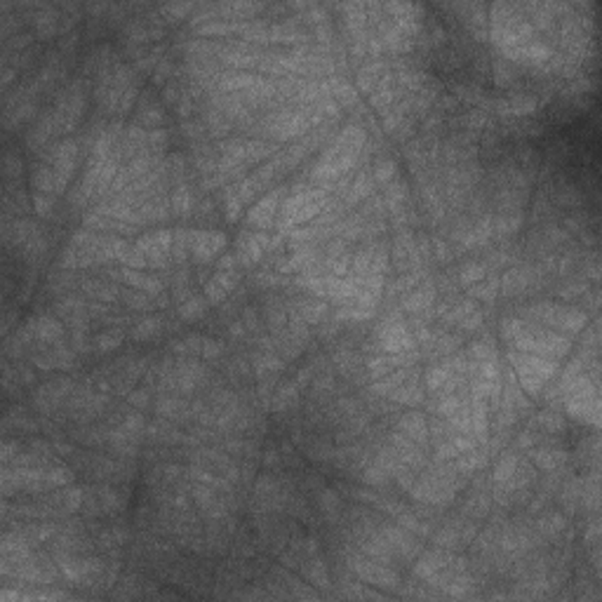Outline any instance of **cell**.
I'll return each instance as SVG.
<instances>
[{
  "instance_id": "ba28073f",
  "label": "cell",
  "mask_w": 602,
  "mask_h": 602,
  "mask_svg": "<svg viewBox=\"0 0 602 602\" xmlns=\"http://www.w3.org/2000/svg\"><path fill=\"white\" fill-rule=\"evenodd\" d=\"M226 247V235L219 231H196L191 233V252L198 262H212Z\"/></svg>"
},
{
  "instance_id": "8fae6325",
  "label": "cell",
  "mask_w": 602,
  "mask_h": 602,
  "mask_svg": "<svg viewBox=\"0 0 602 602\" xmlns=\"http://www.w3.org/2000/svg\"><path fill=\"white\" fill-rule=\"evenodd\" d=\"M235 283H238L235 270H219L205 287V299L212 301V303H219L222 299H226V294L233 290Z\"/></svg>"
},
{
  "instance_id": "9a60e30c",
  "label": "cell",
  "mask_w": 602,
  "mask_h": 602,
  "mask_svg": "<svg viewBox=\"0 0 602 602\" xmlns=\"http://www.w3.org/2000/svg\"><path fill=\"white\" fill-rule=\"evenodd\" d=\"M501 113H513V115H524L532 113L537 108V102L532 97H522V95H513L511 99H504L499 102Z\"/></svg>"
},
{
  "instance_id": "3957f363",
  "label": "cell",
  "mask_w": 602,
  "mask_h": 602,
  "mask_svg": "<svg viewBox=\"0 0 602 602\" xmlns=\"http://www.w3.org/2000/svg\"><path fill=\"white\" fill-rule=\"evenodd\" d=\"M511 362L513 367H516L520 386L529 395H539L541 391H544V386L551 381V377L557 372V360L532 356V353H522V351H513Z\"/></svg>"
},
{
  "instance_id": "5b68a950",
  "label": "cell",
  "mask_w": 602,
  "mask_h": 602,
  "mask_svg": "<svg viewBox=\"0 0 602 602\" xmlns=\"http://www.w3.org/2000/svg\"><path fill=\"white\" fill-rule=\"evenodd\" d=\"M529 316L544 325H551L555 329H562V332L577 334L586 327V316L579 308H570V306H557V303H539V306L529 308Z\"/></svg>"
},
{
  "instance_id": "30bf717a",
  "label": "cell",
  "mask_w": 602,
  "mask_h": 602,
  "mask_svg": "<svg viewBox=\"0 0 602 602\" xmlns=\"http://www.w3.org/2000/svg\"><path fill=\"white\" fill-rule=\"evenodd\" d=\"M268 245V238L262 233H250L245 235V238H240V245H238V254H235V259H238L240 264H245V266H252V264H257L259 259H262L264 250H266Z\"/></svg>"
},
{
  "instance_id": "4316f807",
  "label": "cell",
  "mask_w": 602,
  "mask_h": 602,
  "mask_svg": "<svg viewBox=\"0 0 602 602\" xmlns=\"http://www.w3.org/2000/svg\"><path fill=\"white\" fill-rule=\"evenodd\" d=\"M386 200H389L391 207H397L402 200H405V186H402V184L389 186V191H386Z\"/></svg>"
},
{
  "instance_id": "e0dca14e",
  "label": "cell",
  "mask_w": 602,
  "mask_h": 602,
  "mask_svg": "<svg viewBox=\"0 0 602 602\" xmlns=\"http://www.w3.org/2000/svg\"><path fill=\"white\" fill-rule=\"evenodd\" d=\"M430 301H433V290H430V287H424V290L412 292L402 306H405L407 311H424V308L430 306Z\"/></svg>"
},
{
  "instance_id": "cb8c5ba5",
  "label": "cell",
  "mask_w": 602,
  "mask_h": 602,
  "mask_svg": "<svg viewBox=\"0 0 602 602\" xmlns=\"http://www.w3.org/2000/svg\"><path fill=\"white\" fill-rule=\"evenodd\" d=\"M120 341H123V334H120L118 329H108V332L97 336V349L111 351V349H115V346H120Z\"/></svg>"
},
{
  "instance_id": "83f0119b",
  "label": "cell",
  "mask_w": 602,
  "mask_h": 602,
  "mask_svg": "<svg viewBox=\"0 0 602 602\" xmlns=\"http://www.w3.org/2000/svg\"><path fill=\"white\" fill-rule=\"evenodd\" d=\"M496 287H499V283H487L485 287H476V290H473V294H476V297H483V299H494Z\"/></svg>"
},
{
  "instance_id": "4fadbf2b",
  "label": "cell",
  "mask_w": 602,
  "mask_h": 602,
  "mask_svg": "<svg viewBox=\"0 0 602 602\" xmlns=\"http://www.w3.org/2000/svg\"><path fill=\"white\" fill-rule=\"evenodd\" d=\"M123 280H125L127 285L137 287V290L148 292V294H158V292L163 290V285H160V280H158V278H151V275H143V273H139V270H130V268H125V270H123Z\"/></svg>"
},
{
  "instance_id": "ffe728a7",
  "label": "cell",
  "mask_w": 602,
  "mask_h": 602,
  "mask_svg": "<svg viewBox=\"0 0 602 602\" xmlns=\"http://www.w3.org/2000/svg\"><path fill=\"white\" fill-rule=\"evenodd\" d=\"M191 205H193V198H191V191L186 189V186H179L174 193H172V207L176 214H189L191 212Z\"/></svg>"
},
{
  "instance_id": "d6986e66",
  "label": "cell",
  "mask_w": 602,
  "mask_h": 602,
  "mask_svg": "<svg viewBox=\"0 0 602 602\" xmlns=\"http://www.w3.org/2000/svg\"><path fill=\"white\" fill-rule=\"evenodd\" d=\"M395 160L391 158H381L377 160V165H374V179L379 181V184H389L391 179H395Z\"/></svg>"
},
{
  "instance_id": "2e32d148",
  "label": "cell",
  "mask_w": 602,
  "mask_h": 602,
  "mask_svg": "<svg viewBox=\"0 0 602 602\" xmlns=\"http://www.w3.org/2000/svg\"><path fill=\"white\" fill-rule=\"evenodd\" d=\"M389 395L393 397V400L402 402V405H417V402H421V389H419L414 381H402Z\"/></svg>"
},
{
  "instance_id": "7c38bea8",
  "label": "cell",
  "mask_w": 602,
  "mask_h": 602,
  "mask_svg": "<svg viewBox=\"0 0 602 602\" xmlns=\"http://www.w3.org/2000/svg\"><path fill=\"white\" fill-rule=\"evenodd\" d=\"M24 334L29 336V339L52 341V339H57V336L62 334V325H59L57 320H52V318H38V320H33V323L26 325Z\"/></svg>"
},
{
  "instance_id": "d4e9b609",
  "label": "cell",
  "mask_w": 602,
  "mask_h": 602,
  "mask_svg": "<svg viewBox=\"0 0 602 602\" xmlns=\"http://www.w3.org/2000/svg\"><path fill=\"white\" fill-rule=\"evenodd\" d=\"M487 275V268L478 266V264H468L461 268V283H480Z\"/></svg>"
},
{
  "instance_id": "52a82bcc",
  "label": "cell",
  "mask_w": 602,
  "mask_h": 602,
  "mask_svg": "<svg viewBox=\"0 0 602 602\" xmlns=\"http://www.w3.org/2000/svg\"><path fill=\"white\" fill-rule=\"evenodd\" d=\"M379 344H381V349H384L386 353H391V356H400V353L412 349L414 339H412V334L407 332L405 325L397 323V320H389V323H384L379 329Z\"/></svg>"
},
{
  "instance_id": "277c9868",
  "label": "cell",
  "mask_w": 602,
  "mask_h": 602,
  "mask_svg": "<svg viewBox=\"0 0 602 602\" xmlns=\"http://www.w3.org/2000/svg\"><path fill=\"white\" fill-rule=\"evenodd\" d=\"M278 167H280V163L278 160H273V163H268L266 167H259L257 172L247 176L245 181H240L235 189L229 191V196H226V219H229V222H235V219H238L240 209L252 200L254 193H259L264 189V184L278 172Z\"/></svg>"
},
{
  "instance_id": "603a6c76",
  "label": "cell",
  "mask_w": 602,
  "mask_h": 602,
  "mask_svg": "<svg viewBox=\"0 0 602 602\" xmlns=\"http://www.w3.org/2000/svg\"><path fill=\"white\" fill-rule=\"evenodd\" d=\"M158 332H160V320L158 318H146V320H141V323L137 325L132 334H135L137 339H148V336H153Z\"/></svg>"
},
{
  "instance_id": "7a4b0ae2",
  "label": "cell",
  "mask_w": 602,
  "mask_h": 602,
  "mask_svg": "<svg viewBox=\"0 0 602 602\" xmlns=\"http://www.w3.org/2000/svg\"><path fill=\"white\" fill-rule=\"evenodd\" d=\"M504 336L511 341V346L516 351L551 358V360H557V358L565 356L567 349H570V341H567L565 336L548 332V329L527 327L520 320H508V323H504Z\"/></svg>"
},
{
  "instance_id": "7402d4cb",
  "label": "cell",
  "mask_w": 602,
  "mask_h": 602,
  "mask_svg": "<svg viewBox=\"0 0 602 602\" xmlns=\"http://www.w3.org/2000/svg\"><path fill=\"white\" fill-rule=\"evenodd\" d=\"M372 191V179H369V174H360L358 176V181L356 184H353V189H351V196H349V202H356V200H360V198H364L367 196V193Z\"/></svg>"
},
{
  "instance_id": "6da1fadb",
  "label": "cell",
  "mask_w": 602,
  "mask_h": 602,
  "mask_svg": "<svg viewBox=\"0 0 602 602\" xmlns=\"http://www.w3.org/2000/svg\"><path fill=\"white\" fill-rule=\"evenodd\" d=\"M362 139H364V132L358 125L344 127V132L336 137L332 146H329L327 151L320 156L318 163L313 165V170H311L313 179L329 181V179L341 176L346 170H351L353 165L358 163V156H360Z\"/></svg>"
},
{
  "instance_id": "44dd1931",
  "label": "cell",
  "mask_w": 602,
  "mask_h": 602,
  "mask_svg": "<svg viewBox=\"0 0 602 602\" xmlns=\"http://www.w3.org/2000/svg\"><path fill=\"white\" fill-rule=\"evenodd\" d=\"M205 308H207V301H202V299H189L184 303V306L179 308V316L184 318V320H196V318H200L202 313H205Z\"/></svg>"
},
{
  "instance_id": "9c48e42d",
  "label": "cell",
  "mask_w": 602,
  "mask_h": 602,
  "mask_svg": "<svg viewBox=\"0 0 602 602\" xmlns=\"http://www.w3.org/2000/svg\"><path fill=\"white\" fill-rule=\"evenodd\" d=\"M283 189H273L270 193H266V196L262 198V200L254 205L250 212H247V224L250 226H257V229H266V226L273 222L275 212H278V205H280V198H283Z\"/></svg>"
},
{
  "instance_id": "8992f818",
  "label": "cell",
  "mask_w": 602,
  "mask_h": 602,
  "mask_svg": "<svg viewBox=\"0 0 602 602\" xmlns=\"http://www.w3.org/2000/svg\"><path fill=\"white\" fill-rule=\"evenodd\" d=\"M172 240H174V235L170 233V231H153V233H148V235H143V238L137 240L135 250L143 257L146 268H160V266H165V259L170 257Z\"/></svg>"
},
{
  "instance_id": "ac0fdd59",
  "label": "cell",
  "mask_w": 602,
  "mask_h": 602,
  "mask_svg": "<svg viewBox=\"0 0 602 602\" xmlns=\"http://www.w3.org/2000/svg\"><path fill=\"white\" fill-rule=\"evenodd\" d=\"M534 461L539 463L544 471H555L560 463H565V454H562L560 450H548V452H537L534 454Z\"/></svg>"
},
{
  "instance_id": "5bb4252c",
  "label": "cell",
  "mask_w": 602,
  "mask_h": 602,
  "mask_svg": "<svg viewBox=\"0 0 602 602\" xmlns=\"http://www.w3.org/2000/svg\"><path fill=\"white\" fill-rule=\"evenodd\" d=\"M400 433H405L407 438H410V440H417V443L426 440L428 428H426V421H424L421 414H417V412L407 414V417L400 421Z\"/></svg>"
},
{
  "instance_id": "484cf974",
  "label": "cell",
  "mask_w": 602,
  "mask_h": 602,
  "mask_svg": "<svg viewBox=\"0 0 602 602\" xmlns=\"http://www.w3.org/2000/svg\"><path fill=\"white\" fill-rule=\"evenodd\" d=\"M325 313V306L320 301H308L301 306V318L308 320V323H318L320 318H323Z\"/></svg>"
}]
</instances>
